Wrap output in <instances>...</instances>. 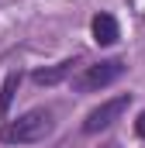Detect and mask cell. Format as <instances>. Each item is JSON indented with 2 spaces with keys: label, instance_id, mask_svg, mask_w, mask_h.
Here are the masks:
<instances>
[{
  "label": "cell",
  "instance_id": "cell-1",
  "mask_svg": "<svg viewBox=\"0 0 145 148\" xmlns=\"http://www.w3.org/2000/svg\"><path fill=\"white\" fill-rule=\"evenodd\" d=\"M48 131H52V114L48 110H28L24 117L10 121L0 131V138L7 145H31V141H41Z\"/></svg>",
  "mask_w": 145,
  "mask_h": 148
},
{
  "label": "cell",
  "instance_id": "cell-2",
  "mask_svg": "<svg viewBox=\"0 0 145 148\" xmlns=\"http://www.w3.org/2000/svg\"><path fill=\"white\" fill-rule=\"evenodd\" d=\"M121 73H124V62H121V59H107V62L86 66L83 76H76V90H83V93L104 90V86H110L114 79H121Z\"/></svg>",
  "mask_w": 145,
  "mask_h": 148
},
{
  "label": "cell",
  "instance_id": "cell-3",
  "mask_svg": "<svg viewBox=\"0 0 145 148\" xmlns=\"http://www.w3.org/2000/svg\"><path fill=\"white\" fill-rule=\"evenodd\" d=\"M128 103H131V97L124 93V97H114V100H107V103H100L97 110L86 114V121H83V131L86 134H97V131H104V127H110L121 114L128 110Z\"/></svg>",
  "mask_w": 145,
  "mask_h": 148
},
{
  "label": "cell",
  "instance_id": "cell-4",
  "mask_svg": "<svg viewBox=\"0 0 145 148\" xmlns=\"http://www.w3.org/2000/svg\"><path fill=\"white\" fill-rule=\"evenodd\" d=\"M90 28H93V41L97 45H114L117 41V21L110 14H97L90 21Z\"/></svg>",
  "mask_w": 145,
  "mask_h": 148
},
{
  "label": "cell",
  "instance_id": "cell-5",
  "mask_svg": "<svg viewBox=\"0 0 145 148\" xmlns=\"http://www.w3.org/2000/svg\"><path fill=\"white\" fill-rule=\"evenodd\" d=\"M72 66H76V62H59V66H52V69H38V73H35V83H38V86H52V83L66 79V76L72 73Z\"/></svg>",
  "mask_w": 145,
  "mask_h": 148
},
{
  "label": "cell",
  "instance_id": "cell-6",
  "mask_svg": "<svg viewBox=\"0 0 145 148\" xmlns=\"http://www.w3.org/2000/svg\"><path fill=\"white\" fill-rule=\"evenodd\" d=\"M17 86H21V73H7L3 86H0V117H3V114L10 110V100H14Z\"/></svg>",
  "mask_w": 145,
  "mask_h": 148
},
{
  "label": "cell",
  "instance_id": "cell-7",
  "mask_svg": "<svg viewBox=\"0 0 145 148\" xmlns=\"http://www.w3.org/2000/svg\"><path fill=\"white\" fill-rule=\"evenodd\" d=\"M135 131H138V134H142V138H145V110L138 114V121H135Z\"/></svg>",
  "mask_w": 145,
  "mask_h": 148
}]
</instances>
